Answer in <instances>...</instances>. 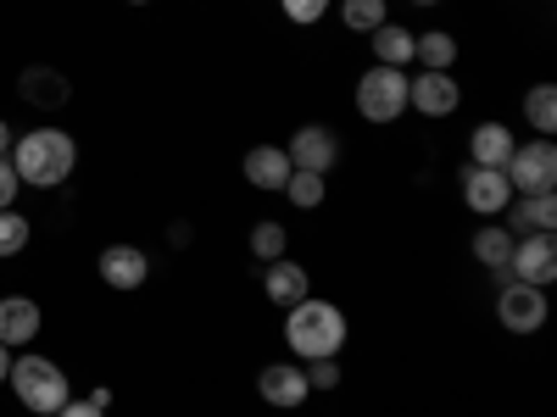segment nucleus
<instances>
[{"mask_svg": "<svg viewBox=\"0 0 557 417\" xmlns=\"http://www.w3.org/2000/svg\"><path fill=\"white\" fill-rule=\"evenodd\" d=\"M12 167H17L23 184H34V190H57V184H67L73 167H78V146L62 128H34V134L12 139Z\"/></svg>", "mask_w": 557, "mask_h": 417, "instance_id": "obj_1", "label": "nucleus"}, {"mask_svg": "<svg viewBox=\"0 0 557 417\" xmlns=\"http://www.w3.org/2000/svg\"><path fill=\"white\" fill-rule=\"evenodd\" d=\"M285 345L296 351V362L341 356L346 351V312L335 301H312V295L285 306Z\"/></svg>", "mask_w": 557, "mask_h": 417, "instance_id": "obj_2", "label": "nucleus"}, {"mask_svg": "<svg viewBox=\"0 0 557 417\" xmlns=\"http://www.w3.org/2000/svg\"><path fill=\"white\" fill-rule=\"evenodd\" d=\"M7 384L17 390V401H23L34 417H57V412L73 401V384H67V374H62L51 356H17L12 374H7Z\"/></svg>", "mask_w": 557, "mask_h": 417, "instance_id": "obj_3", "label": "nucleus"}, {"mask_svg": "<svg viewBox=\"0 0 557 417\" xmlns=\"http://www.w3.org/2000/svg\"><path fill=\"white\" fill-rule=\"evenodd\" d=\"M357 112H362V123H396L401 112H407V73L401 67H368L362 78H357Z\"/></svg>", "mask_w": 557, "mask_h": 417, "instance_id": "obj_4", "label": "nucleus"}, {"mask_svg": "<svg viewBox=\"0 0 557 417\" xmlns=\"http://www.w3.org/2000/svg\"><path fill=\"white\" fill-rule=\"evenodd\" d=\"M507 184H513V195H552L557 190V146L552 139H530V146H513L507 156Z\"/></svg>", "mask_w": 557, "mask_h": 417, "instance_id": "obj_5", "label": "nucleus"}, {"mask_svg": "<svg viewBox=\"0 0 557 417\" xmlns=\"http://www.w3.org/2000/svg\"><path fill=\"white\" fill-rule=\"evenodd\" d=\"M457 106H462V84H457L451 73H407V112L441 123V117H451Z\"/></svg>", "mask_w": 557, "mask_h": 417, "instance_id": "obj_6", "label": "nucleus"}, {"mask_svg": "<svg viewBox=\"0 0 557 417\" xmlns=\"http://www.w3.org/2000/svg\"><path fill=\"white\" fill-rule=\"evenodd\" d=\"M507 278L546 290L552 278H557V240L552 235H519L513 240V256H507Z\"/></svg>", "mask_w": 557, "mask_h": 417, "instance_id": "obj_7", "label": "nucleus"}, {"mask_svg": "<svg viewBox=\"0 0 557 417\" xmlns=\"http://www.w3.org/2000/svg\"><path fill=\"white\" fill-rule=\"evenodd\" d=\"M496 317H502V329H507V334H535L541 323H546V290L507 278L502 295H496Z\"/></svg>", "mask_w": 557, "mask_h": 417, "instance_id": "obj_8", "label": "nucleus"}, {"mask_svg": "<svg viewBox=\"0 0 557 417\" xmlns=\"http://www.w3.org/2000/svg\"><path fill=\"white\" fill-rule=\"evenodd\" d=\"M285 156H290V167H301V173H323V178H330V173L341 167V139H335V128L307 123V128H296V139L285 146Z\"/></svg>", "mask_w": 557, "mask_h": 417, "instance_id": "obj_9", "label": "nucleus"}, {"mask_svg": "<svg viewBox=\"0 0 557 417\" xmlns=\"http://www.w3.org/2000/svg\"><path fill=\"white\" fill-rule=\"evenodd\" d=\"M462 206L480 217H502L513 206V184L502 167H462Z\"/></svg>", "mask_w": 557, "mask_h": 417, "instance_id": "obj_10", "label": "nucleus"}, {"mask_svg": "<svg viewBox=\"0 0 557 417\" xmlns=\"http://www.w3.org/2000/svg\"><path fill=\"white\" fill-rule=\"evenodd\" d=\"M257 395L278 412H296L312 390H307V374H301V362H268L262 374H257Z\"/></svg>", "mask_w": 557, "mask_h": 417, "instance_id": "obj_11", "label": "nucleus"}, {"mask_svg": "<svg viewBox=\"0 0 557 417\" xmlns=\"http://www.w3.org/2000/svg\"><path fill=\"white\" fill-rule=\"evenodd\" d=\"M307 290H312V278H307L301 262H290V256L262 262V295L273 306H296V301H307Z\"/></svg>", "mask_w": 557, "mask_h": 417, "instance_id": "obj_12", "label": "nucleus"}, {"mask_svg": "<svg viewBox=\"0 0 557 417\" xmlns=\"http://www.w3.org/2000/svg\"><path fill=\"white\" fill-rule=\"evenodd\" d=\"M101 278H107V290H139L151 278V256L139 245H107L101 251Z\"/></svg>", "mask_w": 557, "mask_h": 417, "instance_id": "obj_13", "label": "nucleus"}, {"mask_svg": "<svg viewBox=\"0 0 557 417\" xmlns=\"http://www.w3.org/2000/svg\"><path fill=\"white\" fill-rule=\"evenodd\" d=\"M45 329V312L28 295H7L0 301V345H34Z\"/></svg>", "mask_w": 557, "mask_h": 417, "instance_id": "obj_14", "label": "nucleus"}, {"mask_svg": "<svg viewBox=\"0 0 557 417\" xmlns=\"http://www.w3.org/2000/svg\"><path fill=\"white\" fill-rule=\"evenodd\" d=\"M513 146H519V134L507 128V123H480V128L469 134V156H474V167H507Z\"/></svg>", "mask_w": 557, "mask_h": 417, "instance_id": "obj_15", "label": "nucleus"}, {"mask_svg": "<svg viewBox=\"0 0 557 417\" xmlns=\"http://www.w3.org/2000/svg\"><path fill=\"white\" fill-rule=\"evenodd\" d=\"M285 178H290V156L285 146H251L246 151V184H257V190H285Z\"/></svg>", "mask_w": 557, "mask_h": 417, "instance_id": "obj_16", "label": "nucleus"}, {"mask_svg": "<svg viewBox=\"0 0 557 417\" xmlns=\"http://www.w3.org/2000/svg\"><path fill=\"white\" fill-rule=\"evenodd\" d=\"M557 228V201L552 195H519V212L507 217V235H552Z\"/></svg>", "mask_w": 557, "mask_h": 417, "instance_id": "obj_17", "label": "nucleus"}, {"mask_svg": "<svg viewBox=\"0 0 557 417\" xmlns=\"http://www.w3.org/2000/svg\"><path fill=\"white\" fill-rule=\"evenodd\" d=\"M368 45H374V62L380 67H412V28H401V23H380L374 34H368Z\"/></svg>", "mask_w": 557, "mask_h": 417, "instance_id": "obj_18", "label": "nucleus"}, {"mask_svg": "<svg viewBox=\"0 0 557 417\" xmlns=\"http://www.w3.org/2000/svg\"><path fill=\"white\" fill-rule=\"evenodd\" d=\"M412 62H424V73H451L457 62V39L430 28V34H412Z\"/></svg>", "mask_w": 557, "mask_h": 417, "instance_id": "obj_19", "label": "nucleus"}, {"mask_svg": "<svg viewBox=\"0 0 557 417\" xmlns=\"http://www.w3.org/2000/svg\"><path fill=\"white\" fill-rule=\"evenodd\" d=\"M507 256H513V235H507V223H485L474 235V262L491 267V273H507Z\"/></svg>", "mask_w": 557, "mask_h": 417, "instance_id": "obj_20", "label": "nucleus"}, {"mask_svg": "<svg viewBox=\"0 0 557 417\" xmlns=\"http://www.w3.org/2000/svg\"><path fill=\"white\" fill-rule=\"evenodd\" d=\"M278 195H290V206L296 212H318L323 206V195H330V178L323 173H301V167H290V178H285V190Z\"/></svg>", "mask_w": 557, "mask_h": 417, "instance_id": "obj_21", "label": "nucleus"}, {"mask_svg": "<svg viewBox=\"0 0 557 417\" xmlns=\"http://www.w3.org/2000/svg\"><path fill=\"white\" fill-rule=\"evenodd\" d=\"M23 101H34V106H62V101H67V78L51 73V67H28V73H23Z\"/></svg>", "mask_w": 557, "mask_h": 417, "instance_id": "obj_22", "label": "nucleus"}, {"mask_svg": "<svg viewBox=\"0 0 557 417\" xmlns=\"http://www.w3.org/2000/svg\"><path fill=\"white\" fill-rule=\"evenodd\" d=\"M341 28H351V34H374L380 23H391V7L385 0H341Z\"/></svg>", "mask_w": 557, "mask_h": 417, "instance_id": "obj_23", "label": "nucleus"}, {"mask_svg": "<svg viewBox=\"0 0 557 417\" xmlns=\"http://www.w3.org/2000/svg\"><path fill=\"white\" fill-rule=\"evenodd\" d=\"M524 117H530V128L541 139H552V128H557V89L552 84H535L530 96H524Z\"/></svg>", "mask_w": 557, "mask_h": 417, "instance_id": "obj_24", "label": "nucleus"}, {"mask_svg": "<svg viewBox=\"0 0 557 417\" xmlns=\"http://www.w3.org/2000/svg\"><path fill=\"white\" fill-rule=\"evenodd\" d=\"M285 245H290L285 223H257L251 228V256L257 262H278V256H285Z\"/></svg>", "mask_w": 557, "mask_h": 417, "instance_id": "obj_25", "label": "nucleus"}, {"mask_svg": "<svg viewBox=\"0 0 557 417\" xmlns=\"http://www.w3.org/2000/svg\"><path fill=\"white\" fill-rule=\"evenodd\" d=\"M28 235H34V228H28L23 212H0V256H17L28 245Z\"/></svg>", "mask_w": 557, "mask_h": 417, "instance_id": "obj_26", "label": "nucleus"}, {"mask_svg": "<svg viewBox=\"0 0 557 417\" xmlns=\"http://www.w3.org/2000/svg\"><path fill=\"white\" fill-rule=\"evenodd\" d=\"M330 7H335V0H278V12H285L290 23H301V28L323 23V17H330Z\"/></svg>", "mask_w": 557, "mask_h": 417, "instance_id": "obj_27", "label": "nucleus"}, {"mask_svg": "<svg viewBox=\"0 0 557 417\" xmlns=\"http://www.w3.org/2000/svg\"><path fill=\"white\" fill-rule=\"evenodd\" d=\"M301 374H307V390H335V384H341V356L301 362Z\"/></svg>", "mask_w": 557, "mask_h": 417, "instance_id": "obj_28", "label": "nucleus"}, {"mask_svg": "<svg viewBox=\"0 0 557 417\" xmlns=\"http://www.w3.org/2000/svg\"><path fill=\"white\" fill-rule=\"evenodd\" d=\"M17 190H23V178H17V167H12V156H0V212H12V201H17Z\"/></svg>", "mask_w": 557, "mask_h": 417, "instance_id": "obj_29", "label": "nucleus"}, {"mask_svg": "<svg viewBox=\"0 0 557 417\" xmlns=\"http://www.w3.org/2000/svg\"><path fill=\"white\" fill-rule=\"evenodd\" d=\"M57 417H107V412H101V406H89V401H67Z\"/></svg>", "mask_w": 557, "mask_h": 417, "instance_id": "obj_30", "label": "nucleus"}, {"mask_svg": "<svg viewBox=\"0 0 557 417\" xmlns=\"http://www.w3.org/2000/svg\"><path fill=\"white\" fill-rule=\"evenodd\" d=\"M89 406H101V412H107V406H112V390H107V384H96V390H89Z\"/></svg>", "mask_w": 557, "mask_h": 417, "instance_id": "obj_31", "label": "nucleus"}, {"mask_svg": "<svg viewBox=\"0 0 557 417\" xmlns=\"http://www.w3.org/2000/svg\"><path fill=\"white\" fill-rule=\"evenodd\" d=\"M0 156H12V128H7V117H0Z\"/></svg>", "mask_w": 557, "mask_h": 417, "instance_id": "obj_32", "label": "nucleus"}, {"mask_svg": "<svg viewBox=\"0 0 557 417\" xmlns=\"http://www.w3.org/2000/svg\"><path fill=\"white\" fill-rule=\"evenodd\" d=\"M7 374H12V345H0V384H7Z\"/></svg>", "mask_w": 557, "mask_h": 417, "instance_id": "obj_33", "label": "nucleus"}, {"mask_svg": "<svg viewBox=\"0 0 557 417\" xmlns=\"http://www.w3.org/2000/svg\"><path fill=\"white\" fill-rule=\"evenodd\" d=\"M412 7H441V0H412Z\"/></svg>", "mask_w": 557, "mask_h": 417, "instance_id": "obj_34", "label": "nucleus"}, {"mask_svg": "<svg viewBox=\"0 0 557 417\" xmlns=\"http://www.w3.org/2000/svg\"><path fill=\"white\" fill-rule=\"evenodd\" d=\"M128 7H146V0H128Z\"/></svg>", "mask_w": 557, "mask_h": 417, "instance_id": "obj_35", "label": "nucleus"}]
</instances>
